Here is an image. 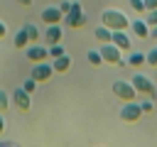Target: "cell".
<instances>
[{
	"instance_id": "1",
	"label": "cell",
	"mask_w": 157,
	"mask_h": 147,
	"mask_svg": "<svg viewBox=\"0 0 157 147\" xmlns=\"http://www.w3.org/2000/svg\"><path fill=\"white\" fill-rule=\"evenodd\" d=\"M101 24H105V27H110V29H130V20H128V15H125L123 10H115V7L103 10V15H101Z\"/></svg>"
},
{
	"instance_id": "2",
	"label": "cell",
	"mask_w": 157,
	"mask_h": 147,
	"mask_svg": "<svg viewBox=\"0 0 157 147\" xmlns=\"http://www.w3.org/2000/svg\"><path fill=\"white\" fill-rule=\"evenodd\" d=\"M98 51H101V56H103V64H118V66H125L123 49H118L113 42H103Z\"/></svg>"
},
{
	"instance_id": "3",
	"label": "cell",
	"mask_w": 157,
	"mask_h": 147,
	"mask_svg": "<svg viewBox=\"0 0 157 147\" xmlns=\"http://www.w3.org/2000/svg\"><path fill=\"white\" fill-rule=\"evenodd\" d=\"M64 24H66V27H71V29L83 27V24H86V15H83L81 2H71V10L64 15Z\"/></svg>"
},
{
	"instance_id": "4",
	"label": "cell",
	"mask_w": 157,
	"mask_h": 147,
	"mask_svg": "<svg viewBox=\"0 0 157 147\" xmlns=\"http://www.w3.org/2000/svg\"><path fill=\"white\" fill-rule=\"evenodd\" d=\"M140 118H142V105L135 103V100H123L120 120H123V123H137Z\"/></svg>"
},
{
	"instance_id": "5",
	"label": "cell",
	"mask_w": 157,
	"mask_h": 147,
	"mask_svg": "<svg viewBox=\"0 0 157 147\" xmlns=\"http://www.w3.org/2000/svg\"><path fill=\"white\" fill-rule=\"evenodd\" d=\"M113 93H115L120 100H135V96H137L135 86H132L130 81H120V78L113 83Z\"/></svg>"
},
{
	"instance_id": "6",
	"label": "cell",
	"mask_w": 157,
	"mask_h": 147,
	"mask_svg": "<svg viewBox=\"0 0 157 147\" xmlns=\"http://www.w3.org/2000/svg\"><path fill=\"white\" fill-rule=\"evenodd\" d=\"M25 56H27L32 64H37V61H47V59H49V49L42 47V44H34V42H32V44L25 49Z\"/></svg>"
},
{
	"instance_id": "7",
	"label": "cell",
	"mask_w": 157,
	"mask_h": 147,
	"mask_svg": "<svg viewBox=\"0 0 157 147\" xmlns=\"http://www.w3.org/2000/svg\"><path fill=\"white\" fill-rule=\"evenodd\" d=\"M52 74H54V66H52V64H47V61H37V64L32 66V78H34L37 83L49 81V78H52Z\"/></svg>"
},
{
	"instance_id": "8",
	"label": "cell",
	"mask_w": 157,
	"mask_h": 147,
	"mask_svg": "<svg viewBox=\"0 0 157 147\" xmlns=\"http://www.w3.org/2000/svg\"><path fill=\"white\" fill-rule=\"evenodd\" d=\"M130 83L135 86V91H137V93H145V96H152V93H155V86H152V81H150L147 76H142V74H135Z\"/></svg>"
},
{
	"instance_id": "9",
	"label": "cell",
	"mask_w": 157,
	"mask_h": 147,
	"mask_svg": "<svg viewBox=\"0 0 157 147\" xmlns=\"http://www.w3.org/2000/svg\"><path fill=\"white\" fill-rule=\"evenodd\" d=\"M29 96H32V93H27L25 88H15V91H12V103H15V108H20L22 113H25V110H29V108H32Z\"/></svg>"
},
{
	"instance_id": "10",
	"label": "cell",
	"mask_w": 157,
	"mask_h": 147,
	"mask_svg": "<svg viewBox=\"0 0 157 147\" xmlns=\"http://www.w3.org/2000/svg\"><path fill=\"white\" fill-rule=\"evenodd\" d=\"M64 20V12H61V7H54V5H49V7H44L42 10V22L44 24H59Z\"/></svg>"
},
{
	"instance_id": "11",
	"label": "cell",
	"mask_w": 157,
	"mask_h": 147,
	"mask_svg": "<svg viewBox=\"0 0 157 147\" xmlns=\"http://www.w3.org/2000/svg\"><path fill=\"white\" fill-rule=\"evenodd\" d=\"M61 37H64L61 24H47V29H44V44H47V47H49V44H59Z\"/></svg>"
},
{
	"instance_id": "12",
	"label": "cell",
	"mask_w": 157,
	"mask_h": 147,
	"mask_svg": "<svg viewBox=\"0 0 157 147\" xmlns=\"http://www.w3.org/2000/svg\"><path fill=\"white\" fill-rule=\"evenodd\" d=\"M118 49H123V51H130L132 49V42H130V37H128V32L125 29H113V39H110Z\"/></svg>"
},
{
	"instance_id": "13",
	"label": "cell",
	"mask_w": 157,
	"mask_h": 147,
	"mask_svg": "<svg viewBox=\"0 0 157 147\" xmlns=\"http://www.w3.org/2000/svg\"><path fill=\"white\" fill-rule=\"evenodd\" d=\"M130 29H132V34H135L137 39H147V37H150V24H147L145 20H135V22H130Z\"/></svg>"
},
{
	"instance_id": "14",
	"label": "cell",
	"mask_w": 157,
	"mask_h": 147,
	"mask_svg": "<svg viewBox=\"0 0 157 147\" xmlns=\"http://www.w3.org/2000/svg\"><path fill=\"white\" fill-rule=\"evenodd\" d=\"M52 66H54V74H66L71 69V56L69 54H61V56L52 59Z\"/></svg>"
},
{
	"instance_id": "15",
	"label": "cell",
	"mask_w": 157,
	"mask_h": 147,
	"mask_svg": "<svg viewBox=\"0 0 157 147\" xmlns=\"http://www.w3.org/2000/svg\"><path fill=\"white\" fill-rule=\"evenodd\" d=\"M12 42H15V49H27V47L32 44V42H29V34H27V29H25V27L15 34V39H12Z\"/></svg>"
},
{
	"instance_id": "16",
	"label": "cell",
	"mask_w": 157,
	"mask_h": 147,
	"mask_svg": "<svg viewBox=\"0 0 157 147\" xmlns=\"http://www.w3.org/2000/svg\"><path fill=\"white\" fill-rule=\"evenodd\" d=\"M142 64H147V56L145 54H140V51H130V56L125 59V66H142Z\"/></svg>"
},
{
	"instance_id": "17",
	"label": "cell",
	"mask_w": 157,
	"mask_h": 147,
	"mask_svg": "<svg viewBox=\"0 0 157 147\" xmlns=\"http://www.w3.org/2000/svg\"><path fill=\"white\" fill-rule=\"evenodd\" d=\"M96 39H98L101 44H103V42H110V39H113V29L105 27V24H101V27L96 29Z\"/></svg>"
},
{
	"instance_id": "18",
	"label": "cell",
	"mask_w": 157,
	"mask_h": 147,
	"mask_svg": "<svg viewBox=\"0 0 157 147\" xmlns=\"http://www.w3.org/2000/svg\"><path fill=\"white\" fill-rule=\"evenodd\" d=\"M86 59H88V64H93V66H101V64H103V56H101V51H98V49L88 51V54H86Z\"/></svg>"
},
{
	"instance_id": "19",
	"label": "cell",
	"mask_w": 157,
	"mask_h": 147,
	"mask_svg": "<svg viewBox=\"0 0 157 147\" xmlns=\"http://www.w3.org/2000/svg\"><path fill=\"white\" fill-rule=\"evenodd\" d=\"M25 29H27V34H29V42H37V39H39V29H37L32 22H27Z\"/></svg>"
},
{
	"instance_id": "20",
	"label": "cell",
	"mask_w": 157,
	"mask_h": 147,
	"mask_svg": "<svg viewBox=\"0 0 157 147\" xmlns=\"http://www.w3.org/2000/svg\"><path fill=\"white\" fill-rule=\"evenodd\" d=\"M47 49H49V56H52V59H56V56H61V54H64V47H61V42H59V44H49Z\"/></svg>"
},
{
	"instance_id": "21",
	"label": "cell",
	"mask_w": 157,
	"mask_h": 147,
	"mask_svg": "<svg viewBox=\"0 0 157 147\" xmlns=\"http://www.w3.org/2000/svg\"><path fill=\"white\" fill-rule=\"evenodd\" d=\"M145 22H147L150 27H155V24H157V7H155V10H147V17H145Z\"/></svg>"
},
{
	"instance_id": "22",
	"label": "cell",
	"mask_w": 157,
	"mask_h": 147,
	"mask_svg": "<svg viewBox=\"0 0 157 147\" xmlns=\"http://www.w3.org/2000/svg\"><path fill=\"white\" fill-rule=\"evenodd\" d=\"M22 88H25V91H27V93H34V88H37V81H34V78H32V76H29V78H27V81H25V83H22Z\"/></svg>"
},
{
	"instance_id": "23",
	"label": "cell",
	"mask_w": 157,
	"mask_h": 147,
	"mask_svg": "<svg viewBox=\"0 0 157 147\" xmlns=\"http://www.w3.org/2000/svg\"><path fill=\"white\" fill-rule=\"evenodd\" d=\"M130 7H132L135 12H147V10H145V2H142V0H130Z\"/></svg>"
},
{
	"instance_id": "24",
	"label": "cell",
	"mask_w": 157,
	"mask_h": 147,
	"mask_svg": "<svg viewBox=\"0 0 157 147\" xmlns=\"http://www.w3.org/2000/svg\"><path fill=\"white\" fill-rule=\"evenodd\" d=\"M7 105H10V96L5 91H0V110H7Z\"/></svg>"
},
{
	"instance_id": "25",
	"label": "cell",
	"mask_w": 157,
	"mask_h": 147,
	"mask_svg": "<svg viewBox=\"0 0 157 147\" xmlns=\"http://www.w3.org/2000/svg\"><path fill=\"white\" fill-rule=\"evenodd\" d=\"M145 56H147V64L150 66H157V47L150 49V54H145Z\"/></svg>"
},
{
	"instance_id": "26",
	"label": "cell",
	"mask_w": 157,
	"mask_h": 147,
	"mask_svg": "<svg viewBox=\"0 0 157 147\" xmlns=\"http://www.w3.org/2000/svg\"><path fill=\"white\" fill-rule=\"evenodd\" d=\"M140 105H142V113H152V108H155V105H152V100H142Z\"/></svg>"
},
{
	"instance_id": "27",
	"label": "cell",
	"mask_w": 157,
	"mask_h": 147,
	"mask_svg": "<svg viewBox=\"0 0 157 147\" xmlns=\"http://www.w3.org/2000/svg\"><path fill=\"white\" fill-rule=\"evenodd\" d=\"M145 2V10H155L157 7V0H142Z\"/></svg>"
},
{
	"instance_id": "28",
	"label": "cell",
	"mask_w": 157,
	"mask_h": 147,
	"mask_svg": "<svg viewBox=\"0 0 157 147\" xmlns=\"http://www.w3.org/2000/svg\"><path fill=\"white\" fill-rule=\"evenodd\" d=\"M59 7H61V12H64V15H66V12H69V10H71V2H66V0H64V2H61V5H59Z\"/></svg>"
},
{
	"instance_id": "29",
	"label": "cell",
	"mask_w": 157,
	"mask_h": 147,
	"mask_svg": "<svg viewBox=\"0 0 157 147\" xmlns=\"http://www.w3.org/2000/svg\"><path fill=\"white\" fill-rule=\"evenodd\" d=\"M5 34H7V24H5V22H2V20H0V39H2V37H5Z\"/></svg>"
},
{
	"instance_id": "30",
	"label": "cell",
	"mask_w": 157,
	"mask_h": 147,
	"mask_svg": "<svg viewBox=\"0 0 157 147\" xmlns=\"http://www.w3.org/2000/svg\"><path fill=\"white\" fill-rule=\"evenodd\" d=\"M5 130V115H2V110H0V132Z\"/></svg>"
},
{
	"instance_id": "31",
	"label": "cell",
	"mask_w": 157,
	"mask_h": 147,
	"mask_svg": "<svg viewBox=\"0 0 157 147\" xmlns=\"http://www.w3.org/2000/svg\"><path fill=\"white\" fill-rule=\"evenodd\" d=\"M150 37H155V39H157V24H155V27H150Z\"/></svg>"
},
{
	"instance_id": "32",
	"label": "cell",
	"mask_w": 157,
	"mask_h": 147,
	"mask_svg": "<svg viewBox=\"0 0 157 147\" xmlns=\"http://www.w3.org/2000/svg\"><path fill=\"white\" fill-rule=\"evenodd\" d=\"M17 2H20V5H25V7H27V5H32V0H17Z\"/></svg>"
}]
</instances>
